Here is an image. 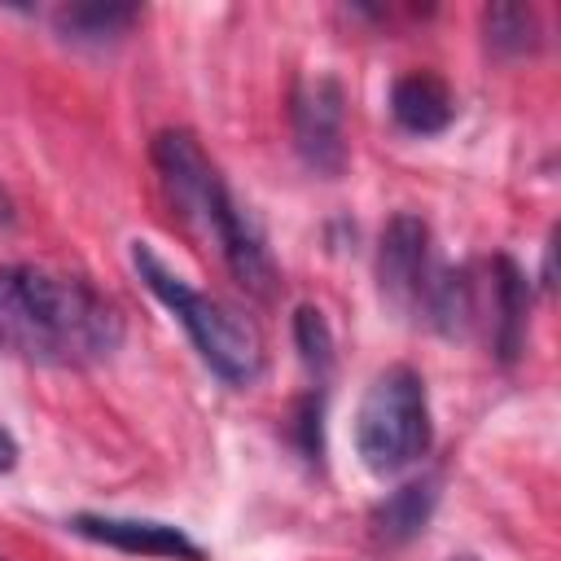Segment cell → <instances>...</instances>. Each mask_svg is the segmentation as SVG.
Masks as SVG:
<instances>
[{"label": "cell", "instance_id": "cell-1", "mask_svg": "<svg viewBox=\"0 0 561 561\" xmlns=\"http://www.w3.org/2000/svg\"><path fill=\"white\" fill-rule=\"evenodd\" d=\"M123 346V311L83 276L0 267V351L39 368H96Z\"/></svg>", "mask_w": 561, "mask_h": 561}, {"label": "cell", "instance_id": "cell-2", "mask_svg": "<svg viewBox=\"0 0 561 561\" xmlns=\"http://www.w3.org/2000/svg\"><path fill=\"white\" fill-rule=\"evenodd\" d=\"M149 158L180 224L219 250V259L228 263V272L245 294L272 302L280 294V272L267 250V237L259 219L232 197L202 140L188 127H162L149 145Z\"/></svg>", "mask_w": 561, "mask_h": 561}, {"label": "cell", "instance_id": "cell-3", "mask_svg": "<svg viewBox=\"0 0 561 561\" xmlns=\"http://www.w3.org/2000/svg\"><path fill=\"white\" fill-rule=\"evenodd\" d=\"M131 267H136V276L145 280V289L180 320V329L188 333V342H193V351L202 355V364L219 377V381H228V386H250V381H259V373H263V333H259V324L245 316V311H237L232 302H224V298H215V294H202V289H193L158 250H153V241H131Z\"/></svg>", "mask_w": 561, "mask_h": 561}, {"label": "cell", "instance_id": "cell-4", "mask_svg": "<svg viewBox=\"0 0 561 561\" xmlns=\"http://www.w3.org/2000/svg\"><path fill=\"white\" fill-rule=\"evenodd\" d=\"M530 285L508 254L443 267L425 324L447 337H482L500 364H513L526 346Z\"/></svg>", "mask_w": 561, "mask_h": 561}, {"label": "cell", "instance_id": "cell-5", "mask_svg": "<svg viewBox=\"0 0 561 561\" xmlns=\"http://www.w3.org/2000/svg\"><path fill=\"white\" fill-rule=\"evenodd\" d=\"M434 443L425 377L408 364H390L373 377L355 408V451L368 473L394 478L412 469Z\"/></svg>", "mask_w": 561, "mask_h": 561}, {"label": "cell", "instance_id": "cell-6", "mask_svg": "<svg viewBox=\"0 0 561 561\" xmlns=\"http://www.w3.org/2000/svg\"><path fill=\"white\" fill-rule=\"evenodd\" d=\"M443 263L434 259L430 224L412 210H394L377 237V289L381 302L403 320H425Z\"/></svg>", "mask_w": 561, "mask_h": 561}, {"label": "cell", "instance_id": "cell-7", "mask_svg": "<svg viewBox=\"0 0 561 561\" xmlns=\"http://www.w3.org/2000/svg\"><path fill=\"white\" fill-rule=\"evenodd\" d=\"M294 149L316 175H342L346 167V92L333 75L298 79L289 92Z\"/></svg>", "mask_w": 561, "mask_h": 561}, {"label": "cell", "instance_id": "cell-8", "mask_svg": "<svg viewBox=\"0 0 561 561\" xmlns=\"http://www.w3.org/2000/svg\"><path fill=\"white\" fill-rule=\"evenodd\" d=\"M79 539L105 543L131 557H162V561H206V548L184 535V526L153 522V517H114V513H75L66 522Z\"/></svg>", "mask_w": 561, "mask_h": 561}, {"label": "cell", "instance_id": "cell-9", "mask_svg": "<svg viewBox=\"0 0 561 561\" xmlns=\"http://www.w3.org/2000/svg\"><path fill=\"white\" fill-rule=\"evenodd\" d=\"M390 118L408 136H438L456 118V96L434 70H408L390 88Z\"/></svg>", "mask_w": 561, "mask_h": 561}, {"label": "cell", "instance_id": "cell-10", "mask_svg": "<svg viewBox=\"0 0 561 561\" xmlns=\"http://www.w3.org/2000/svg\"><path fill=\"white\" fill-rule=\"evenodd\" d=\"M145 18L140 4H114V0H92V4H61L53 13V31L66 44H83V48H105L118 44L136 22Z\"/></svg>", "mask_w": 561, "mask_h": 561}, {"label": "cell", "instance_id": "cell-11", "mask_svg": "<svg viewBox=\"0 0 561 561\" xmlns=\"http://www.w3.org/2000/svg\"><path fill=\"white\" fill-rule=\"evenodd\" d=\"M434 504H438V478L403 482L399 491H390V495L373 508V535L386 539V543H403V539H412V535L425 530Z\"/></svg>", "mask_w": 561, "mask_h": 561}, {"label": "cell", "instance_id": "cell-12", "mask_svg": "<svg viewBox=\"0 0 561 561\" xmlns=\"http://www.w3.org/2000/svg\"><path fill=\"white\" fill-rule=\"evenodd\" d=\"M482 31H486V48L500 53V57H526L543 39L539 13L530 4H486L482 9Z\"/></svg>", "mask_w": 561, "mask_h": 561}, {"label": "cell", "instance_id": "cell-13", "mask_svg": "<svg viewBox=\"0 0 561 561\" xmlns=\"http://www.w3.org/2000/svg\"><path fill=\"white\" fill-rule=\"evenodd\" d=\"M294 346H298V359L307 364V373L316 377V390H324V381L333 373V329L320 307L294 311Z\"/></svg>", "mask_w": 561, "mask_h": 561}, {"label": "cell", "instance_id": "cell-14", "mask_svg": "<svg viewBox=\"0 0 561 561\" xmlns=\"http://www.w3.org/2000/svg\"><path fill=\"white\" fill-rule=\"evenodd\" d=\"M320 416H324L320 390H311L307 399H298V408H294V430H298V443H302L307 456H320Z\"/></svg>", "mask_w": 561, "mask_h": 561}, {"label": "cell", "instance_id": "cell-15", "mask_svg": "<svg viewBox=\"0 0 561 561\" xmlns=\"http://www.w3.org/2000/svg\"><path fill=\"white\" fill-rule=\"evenodd\" d=\"M18 465V443H13V434L0 425V473H9Z\"/></svg>", "mask_w": 561, "mask_h": 561}, {"label": "cell", "instance_id": "cell-16", "mask_svg": "<svg viewBox=\"0 0 561 561\" xmlns=\"http://www.w3.org/2000/svg\"><path fill=\"white\" fill-rule=\"evenodd\" d=\"M13 219H18V215H13V202H9V193L0 188V228H13Z\"/></svg>", "mask_w": 561, "mask_h": 561}, {"label": "cell", "instance_id": "cell-17", "mask_svg": "<svg viewBox=\"0 0 561 561\" xmlns=\"http://www.w3.org/2000/svg\"><path fill=\"white\" fill-rule=\"evenodd\" d=\"M451 561H473V557H451Z\"/></svg>", "mask_w": 561, "mask_h": 561}]
</instances>
